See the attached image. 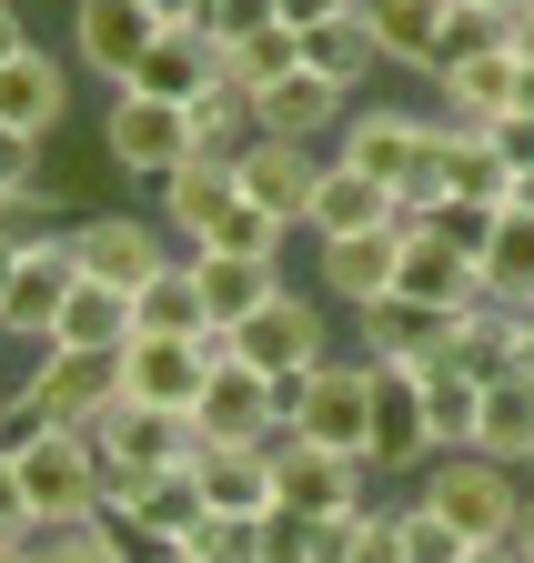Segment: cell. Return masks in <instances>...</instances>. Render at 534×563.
I'll list each match as a JSON object with an SVG mask.
<instances>
[{"label": "cell", "instance_id": "6da1fadb", "mask_svg": "<svg viewBox=\"0 0 534 563\" xmlns=\"http://www.w3.org/2000/svg\"><path fill=\"white\" fill-rule=\"evenodd\" d=\"M121 412V352H41L11 393V422H51V433H101Z\"/></svg>", "mask_w": 534, "mask_h": 563}, {"label": "cell", "instance_id": "7a4b0ae2", "mask_svg": "<svg viewBox=\"0 0 534 563\" xmlns=\"http://www.w3.org/2000/svg\"><path fill=\"white\" fill-rule=\"evenodd\" d=\"M11 463H21V493H31V523H41V533L101 514V453H91V433L11 422Z\"/></svg>", "mask_w": 534, "mask_h": 563}, {"label": "cell", "instance_id": "3957f363", "mask_svg": "<svg viewBox=\"0 0 534 563\" xmlns=\"http://www.w3.org/2000/svg\"><path fill=\"white\" fill-rule=\"evenodd\" d=\"M414 504L444 514L464 543H504L514 514H524V473L494 463V453H434V463L414 473Z\"/></svg>", "mask_w": 534, "mask_h": 563}, {"label": "cell", "instance_id": "277c9868", "mask_svg": "<svg viewBox=\"0 0 534 563\" xmlns=\"http://www.w3.org/2000/svg\"><path fill=\"white\" fill-rule=\"evenodd\" d=\"M222 332H131L121 342V402H142V412H192L203 402V383H212V363H222Z\"/></svg>", "mask_w": 534, "mask_h": 563}, {"label": "cell", "instance_id": "5b68a950", "mask_svg": "<svg viewBox=\"0 0 534 563\" xmlns=\"http://www.w3.org/2000/svg\"><path fill=\"white\" fill-rule=\"evenodd\" d=\"M293 433H313L323 453H353V463H363V443H373V363H363V352H333V363L303 373ZM363 473H373V463H363Z\"/></svg>", "mask_w": 534, "mask_h": 563}, {"label": "cell", "instance_id": "8992f818", "mask_svg": "<svg viewBox=\"0 0 534 563\" xmlns=\"http://www.w3.org/2000/svg\"><path fill=\"white\" fill-rule=\"evenodd\" d=\"M101 152H111V172L172 181V172L192 162V111H182V101H152V91H111V111H101Z\"/></svg>", "mask_w": 534, "mask_h": 563}, {"label": "cell", "instance_id": "52a82bcc", "mask_svg": "<svg viewBox=\"0 0 534 563\" xmlns=\"http://www.w3.org/2000/svg\"><path fill=\"white\" fill-rule=\"evenodd\" d=\"M72 262H81V282L142 292V282H162L182 252H172L162 222H142V211H91V222H72Z\"/></svg>", "mask_w": 534, "mask_h": 563}, {"label": "cell", "instance_id": "ba28073f", "mask_svg": "<svg viewBox=\"0 0 534 563\" xmlns=\"http://www.w3.org/2000/svg\"><path fill=\"white\" fill-rule=\"evenodd\" d=\"M232 363H252V373H313V363H333V332H323V302H303V292H273L252 322H232Z\"/></svg>", "mask_w": 534, "mask_h": 563}, {"label": "cell", "instance_id": "9c48e42d", "mask_svg": "<svg viewBox=\"0 0 534 563\" xmlns=\"http://www.w3.org/2000/svg\"><path fill=\"white\" fill-rule=\"evenodd\" d=\"M424 141H434V111H404V101H353V121L333 131V162H353L373 181L404 191L414 162H424Z\"/></svg>", "mask_w": 534, "mask_h": 563}, {"label": "cell", "instance_id": "30bf717a", "mask_svg": "<svg viewBox=\"0 0 534 563\" xmlns=\"http://www.w3.org/2000/svg\"><path fill=\"white\" fill-rule=\"evenodd\" d=\"M444 443H434V412H424V393H414V363H373V443H363V463L373 473H424Z\"/></svg>", "mask_w": 534, "mask_h": 563}, {"label": "cell", "instance_id": "8fae6325", "mask_svg": "<svg viewBox=\"0 0 534 563\" xmlns=\"http://www.w3.org/2000/svg\"><path fill=\"white\" fill-rule=\"evenodd\" d=\"M303 232H313V242H353V232H404V191L323 152V181H313V211H303Z\"/></svg>", "mask_w": 534, "mask_h": 563}, {"label": "cell", "instance_id": "7c38bea8", "mask_svg": "<svg viewBox=\"0 0 534 563\" xmlns=\"http://www.w3.org/2000/svg\"><path fill=\"white\" fill-rule=\"evenodd\" d=\"M81 292V262H72V232L61 242H41V252H21V272H11V292H0V342H51V322H61V302Z\"/></svg>", "mask_w": 534, "mask_h": 563}, {"label": "cell", "instance_id": "4fadbf2b", "mask_svg": "<svg viewBox=\"0 0 534 563\" xmlns=\"http://www.w3.org/2000/svg\"><path fill=\"white\" fill-rule=\"evenodd\" d=\"M162 41V21L142 11V0H72V60L91 70V81H131L142 70V51Z\"/></svg>", "mask_w": 534, "mask_h": 563}, {"label": "cell", "instance_id": "5bb4252c", "mask_svg": "<svg viewBox=\"0 0 534 563\" xmlns=\"http://www.w3.org/2000/svg\"><path fill=\"white\" fill-rule=\"evenodd\" d=\"M273 483H283L293 514H353L373 473H363L353 453H323L313 433H293V422H283V433H273Z\"/></svg>", "mask_w": 534, "mask_h": 563}, {"label": "cell", "instance_id": "9a60e30c", "mask_svg": "<svg viewBox=\"0 0 534 563\" xmlns=\"http://www.w3.org/2000/svg\"><path fill=\"white\" fill-rule=\"evenodd\" d=\"M393 292H404V302H434V312H475L484 302V262L454 252L434 222H404V272H393Z\"/></svg>", "mask_w": 534, "mask_h": 563}, {"label": "cell", "instance_id": "2e32d148", "mask_svg": "<svg viewBox=\"0 0 534 563\" xmlns=\"http://www.w3.org/2000/svg\"><path fill=\"white\" fill-rule=\"evenodd\" d=\"M454 322L464 312H434V302L383 292V302L353 312V352H363V363H434V352H454Z\"/></svg>", "mask_w": 534, "mask_h": 563}, {"label": "cell", "instance_id": "e0dca14e", "mask_svg": "<svg viewBox=\"0 0 534 563\" xmlns=\"http://www.w3.org/2000/svg\"><path fill=\"white\" fill-rule=\"evenodd\" d=\"M72 70L81 60H61V51H21V60H0V121L11 131H31V141H51L61 121H72Z\"/></svg>", "mask_w": 534, "mask_h": 563}, {"label": "cell", "instance_id": "ac0fdd59", "mask_svg": "<svg viewBox=\"0 0 534 563\" xmlns=\"http://www.w3.org/2000/svg\"><path fill=\"white\" fill-rule=\"evenodd\" d=\"M192 443H203V433H192ZM192 473H203V504L212 514H273L283 504V483H273V433H262V443H203V453H192Z\"/></svg>", "mask_w": 534, "mask_h": 563}, {"label": "cell", "instance_id": "d6986e66", "mask_svg": "<svg viewBox=\"0 0 534 563\" xmlns=\"http://www.w3.org/2000/svg\"><path fill=\"white\" fill-rule=\"evenodd\" d=\"M232 172H242V201H262L273 222H293V232H303L313 181H323V152H313V141H273V131H262V141H252V152H242Z\"/></svg>", "mask_w": 534, "mask_h": 563}, {"label": "cell", "instance_id": "ffe728a7", "mask_svg": "<svg viewBox=\"0 0 534 563\" xmlns=\"http://www.w3.org/2000/svg\"><path fill=\"white\" fill-rule=\"evenodd\" d=\"M212 81H222V41H212L203 21H182V31H162V41L142 51V70H131L121 91H152V101H182V111H192Z\"/></svg>", "mask_w": 534, "mask_h": 563}, {"label": "cell", "instance_id": "44dd1931", "mask_svg": "<svg viewBox=\"0 0 534 563\" xmlns=\"http://www.w3.org/2000/svg\"><path fill=\"white\" fill-rule=\"evenodd\" d=\"M232 201H242V172H232V162H212V152H192V162L162 181V232H172L182 252H203V242H212V222H222Z\"/></svg>", "mask_w": 534, "mask_h": 563}, {"label": "cell", "instance_id": "7402d4cb", "mask_svg": "<svg viewBox=\"0 0 534 563\" xmlns=\"http://www.w3.org/2000/svg\"><path fill=\"white\" fill-rule=\"evenodd\" d=\"M252 111H262V131H273V141H313V152H333V131L353 121V91H333L323 70H293V81L252 91Z\"/></svg>", "mask_w": 534, "mask_h": 563}, {"label": "cell", "instance_id": "603a6c76", "mask_svg": "<svg viewBox=\"0 0 534 563\" xmlns=\"http://www.w3.org/2000/svg\"><path fill=\"white\" fill-rule=\"evenodd\" d=\"M313 272L333 282V302L363 312L393 292V272H404V232H353V242H313Z\"/></svg>", "mask_w": 534, "mask_h": 563}, {"label": "cell", "instance_id": "cb8c5ba5", "mask_svg": "<svg viewBox=\"0 0 534 563\" xmlns=\"http://www.w3.org/2000/svg\"><path fill=\"white\" fill-rule=\"evenodd\" d=\"M434 111H444L454 131H494V121L514 111V51H484V60L434 70Z\"/></svg>", "mask_w": 534, "mask_h": 563}, {"label": "cell", "instance_id": "d4e9b609", "mask_svg": "<svg viewBox=\"0 0 534 563\" xmlns=\"http://www.w3.org/2000/svg\"><path fill=\"white\" fill-rule=\"evenodd\" d=\"M303 70H323L333 91H353V101H363V81H373V70H393V60H383V41H373L363 11H333V21L303 31Z\"/></svg>", "mask_w": 534, "mask_h": 563}, {"label": "cell", "instance_id": "484cf974", "mask_svg": "<svg viewBox=\"0 0 534 563\" xmlns=\"http://www.w3.org/2000/svg\"><path fill=\"white\" fill-rule=\"evenodd\" d=\"M192 272H203V312H212V332L252 322L262 302L283 292V262H242V252H192Z\"/></svg>", "mask_w": 534, "mask_h": 563}, {"label": "cell", "instance_id": "4316f807", "mask_svg": "<svg viewBox=\"0 0 534 563\" xmlns=\"http://www.w3.org/2000/svg\"><path fill=\"white\" fill-rule=\"evenodd\" d=\"M444 11H454V0H363L383 60L393 70H424V81H434V60H444Z\"/></svg>", "mask_w": 534, "mask_h": 563}, {"label": "cell", "instance_id": "83f0119b", "mask_svg": "<svg viewBox=\"0 0 534 563\" xmlns=\"http://www.w3.org/2000/svg\"><path fill=\"white\" fill-rule=\"evenodd\" d=\"M414 393L434 412V443L444 453H475V422H484V383L454 363V352H434V363H414Z\"/></svg>", "mask_w": 534, "mask_h": 563}, {"label": "cell", "instance_id": "f1b7e54d", "mask_svg": "<svg viewBox=\"0 0 534 563\" xmlns=\"http://www.w3.org/2000/svg\"><path fill=\"white\" fill-rule=\"evenodd\" d=\"M131 332H142V312H131V292H111V282H81V292L61 302V322H51L61 352H121ZM51 342H41V352H51Z\"/></svg>", "mask_w": 534, "mask_h": 563}, {"label": "cell", "instance_id": "f546056e", "mask_svg": "<svg viewBox=\"0 0 534 563\" xmlns=\"http://www.w3.org/2000/svg\"><path fill=\"white\" fill-rule=\"evenodd\" d=\"M203 514H212V504H203V473H192V463H172V473H152V493H142V504H131L121 523H131V543H142V553H162V543H182Z\"/></svg>", "mask_w": 534, "mask_h": 563}, {"label": "cell", "instance_id": "4dcf8cb0", "mask_svg": "<svg viewBox=\"0 0 534 563\" xmlns=\"http://www.w3.org/2000/svg\"><path fill=\"white\" fill-rule=\"evenodd\" d=\"M475 453H494V463L534 473V383H524V373L484 383V422H475Z\"/></svg>", "mask_w": 534, "mask_h": 563}, {"label": "cell", "instance_id": "1f68e13d", "mask_svg": "<svg viewBox=\"0 0 534 563\" xmlns=\"http://www.w3.org/2000/svg\"><path fill=\"white\" fill-rule=\"evenodd\" d=\"M262 141V111H252V91L242 81H212L203 101H192V152H212V162H242Z\"/></svg>", "mask_w": 534, "mask_h": 563}, {"label": "cell", "instance_id": "d6a6232c", "mask_svg": "<svg viewBox=\"0 0 534 563\" xmlns=\"http://www.w3.org/2000/svg\"><path fill=\"white\" fill-rule=\"evenodd\" d=\"M484 302L534 312V211H504L494 242H484Z\"/></svg>", "mask_w": 534, "mask_h": 563}, {"label": "cell", "instance_id": "836d02e7", "mask_svg": "<svg viewBox=\"0 0 534 563\" xmlns=\"http://www.w3.org/2000/svg\"><path fill=\"white\" fill-rule=\"evenodd\" d=\"M131 312H142V332H212V312H203V272H192V252L162 272V282H142V292H131Z\"/></svg>", "mask_w": 534, "mask_h": 563}, {"label": "cell", "instance_id": "e575fe53", "mask_svg": "<svg viewBox=\"0 0 534 563\" xmlns=\"http://www.w3.org/2000/svg\"><path fill=\"white\" fill-rule=\"evenodd\" d=\"M293 70H303V31L293 21L252 31V41H222V81H242V91H273V81H293Z\"/></svg>", "mask_w": 534, "mask_h": 563}, {"label": "cell", "instance_id": "d590c367", "mask_svg": "<svg viewBox=\"0 0 534 563\" xmlns=\"http://www.w3.org/2000/svg\"><path fill=\"white\" fill-rule=\"evenodd\" d=\"M454 363L475 373V383H504L514 373V312L504 302H475V312L454 322Z\"/></svg>", "mask_w": 534, "mask_h": 563}, {"label": "cell", "instance_id": "8d00e7d4", "mask_svg": "<svg viewBox=\"0 0 534 563\" xmlns=\"http://www.w3.org/2000/svg\"><path fill=\"white\" fill-rule=\"evenodd\" d=\"M41 563H142V543H131V523H121V514H91V523L41 533Z\"/></svg>", "mask_w": 534, "mask_h": 563}, {"label": "cell", "instance_id": "74e56055", "mask_svg": "<svg viewBox=\"0 0 534 563\" xmlns=\"http://www.w3.org/2000/svg\"><path fill=\"white\" fill-rule=\"evenodd\" d=\"M283 242H293V222H273L262 201H232L222 222H212V242L203 252H242V262H283Z\"/></svg>", "mask_w": 534, "mask_h": 563}, {"label": "cell", "instance_id": "f35d334b", "mask_svg": "<svg viewBox=\"0 0 534 563\" xmlns=\"http://www.w3.org/2000/svg\"><path fill=\"white\" fill-rule=\"evenodd\" d=\"M61 232H72V222H61V191H0V242H11V252H41V242H61Z\"/></svg>", "mask_w": 534, "mask_h": 563}, {"label": "cell", "instance_id": "ab89813d", "mask_svg": "<svg viewBox=\"0 0 534 563\" xmlns=\"http://www.w3.org/2000/svg\"><path fill=\"white\" fill-rule=\"evenodd\" d=\"M484 51H504V11H484V0H454V11H444V60H434V70L484 60Z\"/></svg>", "mask_w": 534, "mask_h": 563}, {"label": "cell", "instance_id": "60d3db41", "mask_svg": "<svg viewBox=\"0 0 534 563\" xmlns=\"http://www.w3.org/2000/svg\"><path fill=\"white\" fill-rule=\"evenodd\" d=\"M252 553L262 563H313V514H293V504L252 514Z\"/></svg>", "mask_w": 534, "mask_h": 563}, {"label": "cell", "instance_id": "b9f144b4", "mask_svg": "<svg viewBox=\"0 0 534 563\" xmlns=\"http://www.w3.org/2000/svg\"><path fill=\"white\" fill-rule=\"evenodd\" d=\"M182 553H192V563H262V553H252V523H242V514H203V523L182 533Z\"/></svg>", "mask_w": 534, "mask_h": 563}, {"label": "cell", "instance_id": "7bdbcfd3", "mask_svg": "<svg viewBox=\"0 0 534 563\" xmlns=\"http://www.w3.org/2000/svg\"><path fill=\"white\" fill-rule=\"evenodd\" d=\"M464 553H475V543H464L444 514H424L414 493H404V563H464Z\"/></svg>", "mask_w": 534, "mask_h": 563}, {"label": "cell", "instance_id": "ee69618b", "mask_svg": "<svg viewBox=\"0 0 534 563\" xmlns=\"http://www.w3.org/2000/svg\"><path fill=\"white\" fill-rule=\"evenodd\" d=\"M424 222H434L454 252H475V262H484V242H494V222H504V211H494V201H434Z\"/></svg>", "mask_w": 534, "mask_h": 563}, {"label": "cell", "instance_id": "f6af8a7d", "mask_svg": "<svg viewBox=\"0 0 534 563\" xmlns=\"http://www.w3.org/2000/svg\"><path fill=\"white\" fill-rule=\"evenodd\" d=\"M353 563H404V504H363V533H353Z\"/></svg>", "mask_w": 534, "mask_h": 563}, {"label": "cell", "instance_id": "bcb514c9", "mask_svg": "<svg viewBox=\"0 0 534 563\" xmlns=\"http://www.w3.org/2000/svg\"><path fill=\"white\" fill-rule=\"evenodd\" d=\"M273 21H283V0H212V11H203L212 41H252V31H273Z\"/></svg>", "mask_w": 534, "mask_h": 563}, {"label": "cell", "instance_id": "7dc6e473", "mask_svg": "<svg viewBox=\"0 0 534 563\" xmlns=\"http://www.w3.org/2000/svg\"><path fill=\"white\" fill-rule=\"evenodd\" d=\"M21 533H41V523H31V493H21V463H11V443H0V543H21Z\"/></svg>", "mask_w": 534, "mask_h": 563}, {"label": "cell", "instance_id": "c3c4849f", "mask_svg": "<svg viewBox=\"0 0 534 563\" xmlns=\"http://www.w3.org/2000/svg\"><path fill=\"white\" fill-rule=\"evenodd\" d=\"M484 141H494V162H504V172H514V181H524V172H534V111H504V121H494V131H484Z\"/></svg>", "mask_w": 534, "mask_h": 563}, {"label": "cell", "instance_id": "681fc988", "mask_svg": "<svg viewBox=\"0 0 534 563\" xmlns=\"http://www.w3.org/2000/svg\"><path fill=\"white\" fill-rule=\"evenodd\" d=\"M31 181H41V141L0 121V191H31Z\"/></svg>", "mask_w": 534, "mask_h": 563}, {"label": "cell", "instance_id": "f907efd6", "mask_svg": "<svg viewBox=\"0 0 534 563\" xmlns=\"http://www.w3.org/2000/svg\"><path fill=\"white\" fill-rule=\"evenodd\" d=\"M353 533H363V504L353 514H313V563H353Z\"/></svg>", "mask_w": 534, "mask_h": 563}, {"label": "cell", "instance_id": "816d5d0a", "mask_svg": "<svg viewBox=\"0 0 534 563\" xmlns=\"http://www.w3.org/2000/svg\"><path fill=\"white\" fill-rule=\"evenodd\" d=\"M333 11H363V0H283V21H293V31H313V21H333Z\"/></svg>", "mask_w": 534, "mask_h": 563}, {"label": "cell", "instance_id": "f5cc1de1", "mask_svg": "<svg viewBox=\"0 0 534 563\" xmlns=\"http://www.w3.org/2000/svg\"><path fill=\"white\" fill-rule=\"evenodd\" d=\"M504 51H514V60H524V70H534V0H524V11H514V21H504Z\"/></svg>", "mask_w": 534, "mask_h": 563}, {"label": "cell", "instance_id": "db71d44e", "mask_svg": "<svg viewBox=\"0 0 534 563\" xmlns=\"http://www.w3.org/2000/svg\"><path fill=\"white\" fill-rule=\"evenodd\" d=\"M504 553H514V563H534V483H524V514H514V533H504Z\"/></svg>", "mask_w": 534, "mask_h": 563}, {"label": "cell", "instance_id": "11a10c76", "mask_svg": "<svg viewBox=\"0 0 534 563\" xmlns=\"http://www.w3.org/2000/svg\"><path fill=\"white\" fill-rule=\"evenodd\" d=\"M31 51V31H21V11H11V0H0V60H21Z\"/></svg>", "mask_w": 534, "mask_h": 563}, {"label": "cell", "instance_id": "9f6ffc18", "mask_svg": "<svg viewBox=\"0 0 534 563\" xmlns=\"http://www.w3.org/2000/svg\"><path fill=\"white\" fill-rule=\"evenodd\" d=\"M514 373L534 383V312H514Z\"/></svg>", "mask_w": 534, "mask_h": 563}, {"label": "cell", "instance_id": "6f0895ef", "mask_svg": "<svg viewBox=\"0 0 534 563\" xmlns=\"http://www.w3.org/2000/svg\"><path fill=\"white\" fill-rule=\"evenodd\" d=\"M0 563H41V533H21V543H0Z\"/></svg>", "mask_w": 534, "mask_h": 563}, {"label": "cell", "instance_id": "680465c9", "mask_svg": "<svg viewBox=\"0 0 534 563\" xmlns=\"http://www.w3.org/2000/svg\"><path fill=\"white\" fill-rule=\"evenodd\" d=\"M464 563H514V553H504V543H475V553H464Z\"/></svg>", "mask_w": 534, "mask_h": 563}, {"label": "cell", "instance_id": "91938a15", "mask_svg": "<svg viewBox=\"0 0 534 563\" xmlns=\"http://www.w3.org/2000/svg\"><path fill=\"white\" fill-rule=\"evenodd\" d=\"M504 211H534V172H524V181H514V201H504Z\"/></svg>", "mask_w": 534, "mask_h": 563}, {"label": "cell", "instance_id": "94428289", "mask_svg": "<svg viewBox=\"0 0 534 563\" xmlns=\"http://www.w3.org/2000/svg\"><path fill=\"white\" fill-rule=\"evenodd\" d=\"M11 272H21V252H11V242H0V292H11Z\"/></svg>", "mask_w": 534, "mask_h": 563}, {"label": "cell", "instance_id": "6125c7cd", "mask_svg": "<svg viewBox=\"0 0 534 563\" xmlns=\"http://www.w3.org/2000/svg\"><path fill=\"white\" fill-rule=\"evenodd\" d=\"M142 563H192V553H182V543H162V553H142Z\"/></svg>", "mask_w": 534, "mask_h": 563}, {"label": "cell", "instance_id": "be15d7a7", "mask_svg": "<svg viewBox=\"0 0 534 563\" xmlns=\"http://www.w3.org/2000/svg\"><path fill=\"white\" fill-rule=\"evenodd\" d=\"M0 443H11V393H0Z\"/></svg>", "mask_w": 534, "mask_h": 563}, {"label": "cell", "instance_id": "e7e4bbea", "mask_svg": "<svg viewBox=\"0 0 534 563\" xmlns=\"http://www.w3.org/2000/svg\"><path fill=\"white\" fill-rule=\"evenodd\" d=\"M484 11H504V21H514V11H524V0H484Z\"/></svg>", "mask_w": 534, "mask_h": 563}]
</instances>
